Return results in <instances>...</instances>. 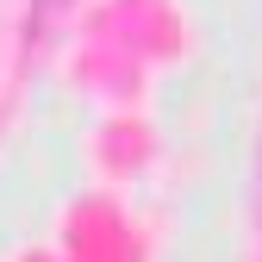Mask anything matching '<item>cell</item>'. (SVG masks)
<instances>
[{
    "mask_svg": "<svg viewBox=\"0 0 262 262\" xmlns=\"http://www.w3.org/2000/svg\"><path fill=\"white\" fill-rule=\"evenodd\" d=\"M69 13H75V0H31V25H25V31H31V44H50V38H56V25L69 19Z\"/></svg>",
    "mask_w": 262,
    "mask_h": 262,
    "instance_id": "6da1fadb",
    "label": "cell"
},
{
    "mask_svg": "<svg viewBox=\"0 0 262 262\" xmlns=\"http://www.w3.org/2000/svg\"><path fill=\"white\" fill-rule=\"evenodd\" d=\"M256 200H262V144H256Z\"/></svg>",
    "mask_w": 262,
    "mask_h": 262,
    "instance_id": "7a4b0ae2",
    "label": "cell"
}]
</instances>
